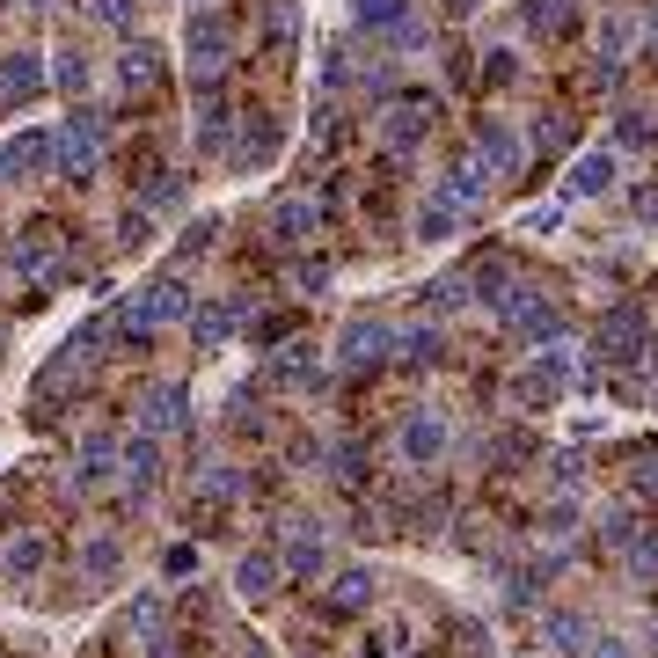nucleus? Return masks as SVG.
<instances>
[{
  "label": "nucleus",
  "instance_id": "nucleus-1",
  "mask_svg": "<svg viewBox=\"0 0 658 658\" xmlns=\"http://www.w3.org/2000/svg\"><path fill=\"white\" fill-rule=\"evenodd\" d=\"M637 344H644V322L629 315V308H622L615 322L600 329V351H607V359H637Z\"/></svg>",
  "mask_w": 658,
  "mask_h": 658
},
{
  "label": "nucleus",
  "instance_id": "nucleus-2",
  "mask_svg": "<svg viewBox=\"0 0 658 658\" xmlns=\"http://www.w3.org/2000/svg\"><path fill=\"white\" fill-rule=\"evenodd\" d=\"M191 52H198V66H220V52H227V30H220L213 15H205V22H191Z\"/></svg>",
  "mask_w": 658,
  "mask_h": 658
},
{
  "label": "nucleus",
  "instance_id": "nucleus-3",
  "mask_svg": "<svg viewBox=\"0 0 658 658\" xmlns=\"http://www.w3.org/2000/svg\"><path fill=\"white\" fill-rule=\"evenodd\" d=\"M0 88H8V96H30V88H37V66L30 59H8V66H0Z\"/></svg>",
  "mask_w": 658,
  "mask_h": 658
},
{
  "label": "nucleus",
  "instance_id": "nucleus-4",
  "mask_svg": "<svg viewBox=\"0 0 658 658\" xmlns=\"http://www.w3.org/2000/svg\"><path fill=\"white\" fill-rule=\"evenodd\" d=\"M607 176H615V154H593V161H585V169H578V191H600Z\"/></svg>",
  "mask_w": 658,
  "mask_h": 658
},
{
  "label": "nucleus",
  "instance_id": "nucleus-5",
  "mask_svg": "<svg viewBox=\"0 0 658 658\" xmlns=\"http://www.w3.org/2000/svg\"><path fill=\"white\" fill-rule=\"evenodd\" d=\"M242 585H249V593H271V563L249 556V563H242Z\"/></svg>",
  "mask_w": 658,
  "mask_h": 658
},
{
  "label": "nucleus",
  "instance_id": "nucleus-6",
  "mask_svg": "<svg viewBox=\"0 0 658 658\" xmlns=\"http://www.w3.org/2000/svg\"><path fill=\"white\" fill-rule=\"evenodd\" d=\"M593 658H629V651H622V644H615V637H607V644H600V651H593Z\"/></svg>",
  "mask_w": 658,
  "mask_h": 658
}]
</instances>
